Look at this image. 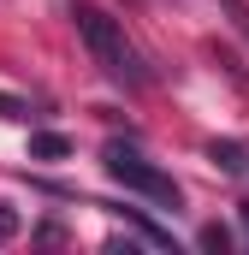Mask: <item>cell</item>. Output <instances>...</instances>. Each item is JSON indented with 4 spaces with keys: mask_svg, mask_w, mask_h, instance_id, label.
Segmentation results:
<instances>
[{
    "mask_svg": "<svg viewBox=\"0 0 249 255\" xmlns=\"http://www.w3.org/2000/svg\"><path fill=\"white\" fill-rule=\"evenodd\" d=\"M71 18H77V36H83L89 60L101 65L119 89H142V83H148V65H142V54L130 48V36H124L119 18H107V12H101V6H89V0H77V6H71Z\"/></svg>",
    "mask_w": 249,
    "mask_h": 255,
    "instance_id": "1",
    "label": "cell"
},
{
    "mask_svg": "<svg viewBox=\"0 0 249 255\" xmlns=\"http://www.w3.org/2000/svg\"><path fill=\"white\" fill-rule=\"evenodd\" d=\"M107 172L119 178L124 190L148 196V202H160V208H178V184H172L154 160H142L136 148H124V142H107Z\"/></svg>",
    "mask_w": 249,
    "mask_h": 255,
    "instance_id": "2",
    "label": "cell"
},
{
    "mask_svg": "<svg viewBox=\"0 0 249 255\" xmlns=\"http://www.w3.org/2000/svg\"><path fill=\"white\" fill-rule=\"evenodd\" d=\"M65 154H71V142L60 130H36L30 136V160H65Z\"/></svg>",
    "mask_w": 249,
    "mask_h": 255,
    "instance_id": "3",
    "label": "cell"
},
{
    "mask_svg": "<svg viewBox=\"0 0 249 255\" xmlns=\"http://www.w3.org/2000/svg\"><path fill=\"white\" fill-rule=\"evenodd\" d=\"M208 160H214V166H226V172H249V148H244V142H214V148H208Z\"/></svg>",
    "mask_w": 249,
    "mask_h": 255,
    "instance_id": "4",
    "label": "cell"
},
{
    "mask_svg": "<svg viewBox=\"0 0 249 255\" xmlns=\"http://www.w3.org/2000/svg\"><path fill=\"white\" fill-rule=\"evenodd\" d=\"M196 244H202V250H226V244H232V232H226V226H202V238H196Z\"/></svg>",
    "mask_w": 249,
    "mask_h": 255,
    "instance_id": "5",
    "label": "cell"
},
{
    "mask_svg": "<svg viewBox=\"0 0 249 255\" xmlns=\"http://www.w3.org/2000/svg\"><path fill=\"white\" fill-rule=\"evenodd\" d=\"M24 113H30V107H24L18 95H0V119H24Z\"/></svg>",
    "mask_w": 249,
    "mask_h": 255,
    "instance_id": "6",
    "label": "cell"
},
{
    "mask_svg": "<svg viewBox=\"0 0 249 255\" xmlns=\"http://www.w3.org/2000/svg\"><path fill=\"white\" fill-rule=\"evenodd\" d=\"M18 232V214H12V202H0V238H12Z\"/></svg>",
    "mask_w": 249,
    "mask_h": 255,
    "instance_id": "7",
    "label": "cell"
},
{
    "mask_svg": "<svg viewBox=\"0 0 249 255\" xmlns=\"http://www.w3.org/2000/svg\"><path fill=\"white\" fill-rule=\"evenodd\" d=\"M244 226H249V208H244Z\"/></svg>",
    "mask_w": 249,
    "mask_h": 255,
    "instance_id": "8",
    "label": "cell"
}]
</instances>
